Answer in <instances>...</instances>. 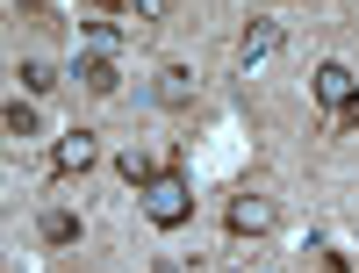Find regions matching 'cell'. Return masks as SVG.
<instances>
[{
  "label": "cell",
  "mask_w": 359,
  "mask_h": 273,
  "mask_svg": "<svg viewBox=\"0 0 359 273\" xmlns=\"http://www.w3.org/2000/svg\"><path fill=\"white\" fill-rule=\"evenodd\" d=\"M230 273H259V266H230Z\"/></svg>",
  "instance_id": "cell-15"
},
{
  "label": "cell",
  "mask_w": 359,
  "mask_h": 273,
  "mask_svg": "<svg viewBox=\"0 0 359 273\" xmlns=\"http://www.w3.org/2000/svg\"><path fill=\"white\" fill-rule=\"evenodd\" d=\"M280 36H287V29H280L273 15H252V22H245V36H237V58H245V65H259V58H273V51H280Z\"/></svg>",
  "instance_id": "cell-4"
},
{
  "label": "cell",
  "mask_w": 359,
  "mask_h": 273,
  "mask_svg": "<svg viewBox=\"0 0 359 273\" xmlns=\"http://www.w3.org/2000/svg\"><path fill=\"white\" fill-rule=\"evenodd\" d=\"M115 173H123L130 187H151V180H158V166L144 159V151H123V159H115Z\"/></svg>",
  "instance_id": "cell-11"
},
{
  "label": "cell",
  "mask_w": 359,
  "mask_h": 273,
  "mask_svg": "<svg viewBox=\"0 0 359 273\" xmlns=\"http://www.w3.org/2000/svg\"><path fill=\"white\" fill-rule=\"evenodd\" d=\"M79 86H86V94H101V101H108L115 86H123V72H115V58H108V51H86V58H79Z\"/></svg>",
  "instance_id": "cell-6"
},
{
  "label": "cell",
  "mask_w": 359,
  "mask_h": 273,
  "mask_svg": "<svg viewBox=\"0 0 359 273\" xmlns=\"http://www.w3.org/2000/svg\"><path fill=\"white\" fill-rule=\"evenodd\" d=\"M94 159H101V137H94V130H65V137H57V151H50L57 173H86Z\"/></svg>",
  "instance_id": "cell-3"
},
{
  "label": "cell",
  "mask_w": 359,
  "mask_h": 273,
  "mask_svg": "<svg viewBox=\"0 0 359 273\" xmlns=\"http://www.w3.org/2000/svg\"><path fill=\"white\" fill-rule=\"evenodd\" d=\"M36 237H43V245H72V237H79V216H72V208H43V216H36Z\"/></svg>",
  "instance_id": "cell-8"
},
{
  "label": "cell",
  "mask_w": 359,
  "mask_h": 273,
  "mask_svg": "<svg viewBox=\"0 0 359 273\" xmlns=\"http://www.w3.org/2000/svg\"><path fill=\"white\" fill-rule=\"evenodd\" d=\"M194 101V72L187 65H165L158 72V108H187Z\"/></svg>",
  "instance_id": "cell-7"
},
{
  "label": "cell",
  "mask_w": 359,
  "mask_h": 273,
  "mask_svg": "<svg viewBox=\"0 0 359 273\" xmlns=\"http://www.w3.org/2000/svg\"><path fill=\"white\" fill-rule=\"evenodd\" d=\"M130 8H137V22H165V8H172V0H130Z\"/></svg>",
  "instance_id": "cell-13"
},
{
  "label": "cell",
  "mask_w": 359,
  "mask_h": 273,
  "mask_svg": "<svg viewBox=\"0 0 359 273\" xmlns=\"http://www.w3.org/2000/svg\"><path fill=\"white\" fill-rule=\"evenodd\" d=\"M331 130H345V137H359V101H352V108H338V115H331Z\"/></svg>",
  "instance_id": "cell-14"
},
{
  "label": "cell",
  "mask_w": 359,
  "mask_h": 273,
  "mask_svg": "<svg viewBox=\"0 0 359 273\" xmlns=\"http://www.w3.org/2000/svg\"><path fill=\"white\" fill-rule=\"evenodd\" d=\"M22 94H50V86H57V65H43V58H22Z\"/></svg>",
  "instance_id": "cell-9"
},
{
  "label": "cell",
  "mask_w": 359,
  "mask_h": 273,
  "mask_svg": "<svg viewBox=\"0 0 359 273\" xmlns=\"http://www.w3.org/2000/svg\"><path fill=\"white\" fill-rule=\"evenodd\" d=\"M316 101H323V108H331V115L359 101V79H352V72L338 65V58H331V65H316Z\"/></svg>",
  "instance_id": "cell-5"
},
{
  "label": "cell",
  "mask_w": 359,
  "mask_h": 273,
  "mask_svg": "<svg viewBox=\"0 0 359 273\" xmlns=\"http://www.w3.org/2000/svg\"><path fill=\"white\" fill-rule=\"evenodd\" d=\"M0 123H8V137H15V144H29V137H36V108H29V101L15 94V101H8V115H0Z\"/></svg>",
  "instance_id": "cell-10"
},
{
  "label": "cell",
  "mask_w": 359,
  "mask_h": 273,
  "mask_svg": "<svg viewBox=\"0 0 359 273\" xmlns=\"http://www.w3.org/2000/svg\"><path fill=\"white\" fill-rule=\"evenodd\" d=\"M115 36H123L115 22H86V44H94V51H115Z\"/></svg>",
  "instance_id": "cell-12"
},
{
  "label": "cell",
  "mask_w": 359,
  "mask_h": 273,
  "mask_svg": "<svg viewBox=\"0 0 359 273\" xmlns=\"http://www.w3.org/2000/svg\"><path fill=\"white\" fill-rule=\"evenodd\" d=\"M137 194H144V216H151L158 230H180V223L194 216V187H187V173H180V166H158V180H151V187H137Z\"/></svg>",
  "instance_id": "cell-1"
},
{
  "label": "cell",
  "mask_w": 359,
  "mask_h": 273,
  "mask_svg": "<svg viewBox=\"0 0 359 273\" xmlns=\"http://www.w3.org/2000/svg\"><path fill=\"white\" fill-rule=\"evenodd\" d=\"M223 223H230V237H266V230L280 223V201L273 194H237L223 208Z\"/></svg>",
  "instance_id": "cell-2"
}]
</instances>
